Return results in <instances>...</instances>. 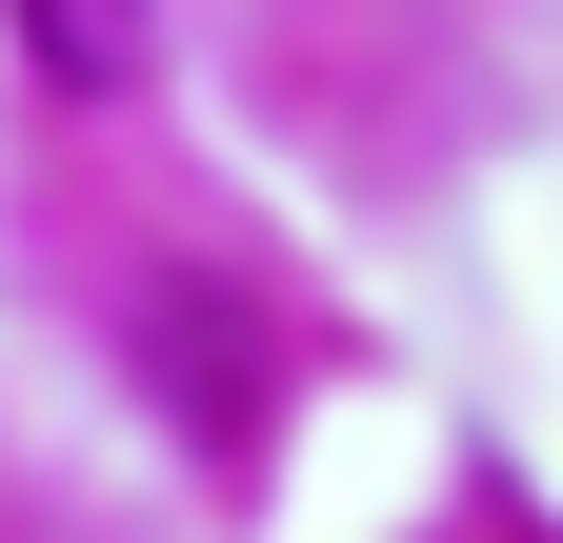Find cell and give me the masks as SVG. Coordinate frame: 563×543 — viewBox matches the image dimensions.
<instances>
[{"instance_id":"cell-1","label":"cell","mask_w":563,"mask_h":543,"mask_svg":"<svg viewBox=\"0 0 563 543\" xmlns=\"http://www.w3.org/2000/svg\"><path fill=\"white\" fill-rule=\"evenodd\" d=\"M141 41H162V0H21V60H41L60 101H121Z\"/></svg>"}]
</instances>
